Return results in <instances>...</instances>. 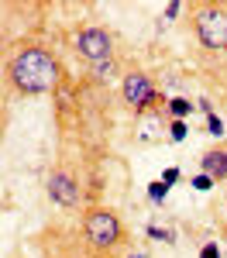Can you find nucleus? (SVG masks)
Wrapping results in <instances>:
<instances>
[{
	"mask_svg": "<svg viewBox=\"0 0 227 258\" xmlns=\"http://www.w3.org/2000/svg\"><path fill=\"white\" fill-rule=\"evenodd\" d=\"M7 90L18 97H45L62 86V66L55 52L41 41H18L4 62Z\"/></svg>",
	"mask_w": 227,
	"mask_h": 258,
	"instance_id": "obj_1",
	"label": "nucleus"
},
{
	"mask_svg": "<svg viewBox=\"0 0 227 258\" xmlns=\"http://www.w3.org/2000/svg\"><path fill=\"white\" fill-rule=\"evenodd\" d=\"M83 238H86V248L97 251L103 258H114L127 244V227L124 220L117 217L114 207H86L83 214Z\"/></svg>",
	"mask_w": 227,
	"mask_h": 258,
	"instance_id": "obj_2",
	"label": "nucleus"
},
{
	"mask_svg": "<svg viewBox=\"0 0 227 258\" xmlns=\"http://www.w3.org/2000/svg\"><path fill=\"white\" fill-rule=\"evenodd\" d=\"M121 100L138 114V117H148V114H165L169 100L165 93L155 90V83L148 80V73L134 69V73H124V83H121Z\"/></svg>",
	"mask_w": 227,
	"mask_h": 258,
	"instance_id": "obj_3",
	"label": "nucleus"
},
{
	"mask_svg": "<svg viewBox=\"0 0 227 258\" xmlns=\"http://www.w3.org/2000/svg\"><path fill=\"white\" fill-rule=\"evenodd\" d=\"M193 31L206 52H227V4H193Z\"/></svg>",
	"mask_w": 227,
	"mask_h": 258,
	"instance_id": "obj_4",
	"label": "nucleus"
},
{
	"mask_svg": "<svg viewBox=\"0 0 227 258\" xmlns=\"http://www.w3.org/2000/svg\"><path fill=\"white\" fill-rule=\"evenodd\" d=\"M76 55L90 66H100V62L114 59V35L103 28V24H86L76 31Z\"/></svg>",
	"mask_w": 227,
	"mask_h": 258,
	"instance_id": "obj_5",
	"label": "nucleus"
},
{
	"mask_svg": "<svg viewBox=\"0 0 227 258\" xmlns=\"http://www.w3.org/2000/svg\"><path fill=\"white\" fill-rule=\"evenodd\" d=\"M48 200L62 210H80L83 203V182L76 172H69L65 165H55L48 172Z\"/></svg>",
	"mask_w": 227,
	"mask_h": 258,
	"instance_id": "obj_6",
	"label": "nucleus"
},
{
	"mask_svg": "<svg viewBox=\"0 0 227 258\" xmlns=\"http://www.w3.org/2000/svg\"><path fill=\"white\" fill-rule=\"evenodd\" d=\"M200 172H206L213 182H224V179H227V148H224V145L206 148L203 155H200Z\"/></svg>",
	"mask_w": 227,
	"mask_h": 258,
	"instance_id": "obj_7",
	"label": "nucleus"
},
{
	"mask_svg": "<svg viewBox=\"0 0 227 258\" xmlns=\"http://www.w3.org/2000/svg\"><path fill=\"white\" fill-rule=\"evenodd\" d=\"M193 107H196V103H189V97H172L169 107H165V114H169V120H186L193 114Z\"/></svg>",
	"mask_w": 227,
	"mask_h": 258,
	"instance_id": "obj_8",
	"label": "nucleus"
},
{
	"mask_svg": "<svg viewBox=\"0 0 227 258\" xmlns=\"http://www.w3.org/2000/svg\"><path fill=\"white\" fill-rule=\"evenodd\" d=\"M90 73H93V80H97V83H107V80H114V76H117V59H110V62H100V66H90Z\"/></svg>",
	"mask_w": 227,
	"mask_h": 258,
	"instance_id": "obj_9",
	"label": "nucleus"
},
{
	"mask_svg": "<svg viewBox=\"0 0 227 258\" xmlns=\"http://www.w3.org/2000/svg\"><path fill=\"white\" fill-rule=\"evenodd\" d=\"M169 189H172L169 182H162V179H155V182H148V200H152V203H162V200L169 197Z\"/></svg>",
	"mask_w": 227,
	"mask_h": 258,
	"instance_id": "obj_10",
	"label": "nucleus"
},
{
	"mask_svg": "<svg viewBox=\"0 0 227 258\" xmlns=\"http://www.w3.org/2000/svg\"><path fill=\"white\" fill-rule=\"evenodd\" d=\"M186 135H189V124L186 120H169V138L172 141H186Z\"/></svg>",
	"mask_w": 227,
	"mask_h": 258,
	"instance_id": "obj_11",
	"label": "nucleus"
},
{
	"mask_svg": "<svg viewBox=\"0 0 227 258\" xmlns=\"http://www.w3.org/2000/svg\"><path fill=\"white\" fill-rule=\"evenodd\" d=\"M148 238H155V241H165V244H172V241H176V231H172V227H148Z\"/></svg>",
	"mask_w": 227,
	"mask_h": 258,
	"instance_id": "obj_12",
	"label": "nucleus"
},
{
	"mask_svg": "<svg viewBox=\"0 0 227 258\" xmlns=\"http://www.w3.org/2000/svg\"><path fill=\"white\" fill-rule=\"evenodd\" d=\"M189 186H193L196 193H206V189H213L217 182H213V179L206 176V172H200V176H193V179H189Z\"/></svg>",
	"mask_w": 227,
	"mask_h": 258,
	"instance_id": "obj_13",
	"label": "nucleus"
},
{
	"mask_svg": "<svg viewBox=\"0 0 227 258\" xmlns=\"http://www.w3.org/2000/svg\"><path fill=\"white\" fill-rule=\"evenodd\" d=\"M206 135H213V138H220V135H227L224 120L217 117V114H210V117H206Z\"/></svg>",
	"mask_w": 227,
	"mask_h": 258,
	"instance_id": "obj_14",
	"label": "nucleus"
},
{
	"mask_svg": "<svg viewBox=\"0 0 227 258\" xmlns=\"http://www.w3.org/2000/svg\"><path fill=\"white\" fill-rule=\"evenodd\" d=\"M183 0H172V4H165V21H172V18H179V14H183Z\"/></svg>",
	"mask_w": 227,
	"mask_h": 258,
	"instance_id": "obj_15",
	"label": "nucleus"
},
{
	"mask_svg": "<svg viewBox=\"0 0 227 258\" xmlns=\"http://www.w3.org/2000/svg\"><path fill=\"white\" fill-rule=\"evenodd\" d=\"M200 258H220V248H217V241H206L203 248H200Z\"/></svg>",
	"mask_w": 227,
	"mask_h": 258,
	"instance_id": "obj_16",
	"label": "nucleus"
},
{
	"mask_svg": "<svg viewBox=\"0 0 227 258\" xmlns=\"http://www.w3.org/2000/svg\"><path fill=\"white\" fill-rule=\"evenodd\" d=\"M162 182H169V186H172V182H179V169H176V165H169V169L162 172Z\"/></svg>",
	"mask_w": 227,
	"mask_h": 258,
	"instance_id": "obj_17",
	"label": "nucleus"
},
{
	"mask_svg": "<svg viewBox=\"0 0 227 258\" xmlns=\"http://www.w3.org/2000/svg\"><path fill=\"white\" fill-rule=\"evenodd\" d=\"M196 107H200V110H203L206 117H210V114H213V103H210V100H206V97H200V100H196Z\"/></svg>",
	"mask_w": 227,
	"mask_h": 258,
	"instance_id": "obj_18",
	"label": "nucleus"
},
{
	"mask_svg": "<svg viewBox=\"0 0 227 258\" xmlns=\"http://www.w3.org/2000/svg\"><path fill=\"white\" fill-rule=\"evenodd\" d=\"M131 258H144V251H134V255H131Z\"/></svg>",
	"mask_w": 227,
	"mask_h": 258,
	"instance_id": "obj_19",
	"label": "nucleus"
}]
</instances>
